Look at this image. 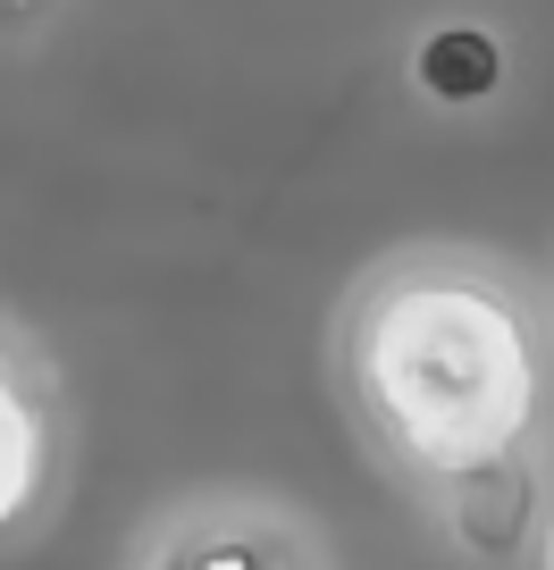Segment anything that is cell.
I'll use <instances>...</instances> for the list:
<instances>
[{
  "label": "cell",
  "instance_id": "obj_1",
  "mask_svg": "<svg viewBox=\"0 0 554 570\" xmlns=\"http://www.w3.org/2000/svg\"><path fill=\"white\" fill-rule=\"evenodd\" d=\"M328 370L420 512L496 462H554V311L487 244H395L344 285Z\"/></svg>",
  "mask_w": 554,
  "mask_h": 570
},
{
  "label": "cell",
  "instance_id": "obj_3",
  "mask_svg": "<svg viewBox=\"0 0 554 570\" xmlns=\"http://www.w3.org/2000/svg\"><path fill=\"white\" fill-rule=\"evenodd\" d=\"M126 570H337L328 529L311 512L252 487H202L135 529Z\"/></svg>",
  "mask_w": 554,
  "mask_h": 570
},
{
  "label": "cell",
  "instance_id": "obj_5",
  "mask_svg": "<svg viewBox=\"0 0 554 570\" xmlns=\"http://www.w3.org/2000/svg\"><path fill=\"white\" fill-rule=\"evenodd\" d=\"M0 18H9V51H26L35 35H51L59 0H0Z\"/></svg>",
  "mask_w": 554,
  "mask_h": 570
},
{
  "label": "cell",
  "instance_id": "obj_6",
  "mask_svg": "<svg viewBox=\"0 0 554 570\" xmlns=\"http://www.w3.org/2000/svg\"><path fill=\"white\" fill-rule=\"evenodd\" d=\"M537 570H554V529H546V553H537Z\"/></svg>",
  "mask_w": 554,
  "mask_h": 570
},
{
  "label": "cell",
  "instance_id": "obj_4",
  "mask_svg": "<svg viewBox=\"0 0 554 570\" xmlns=\"http://www.w3.org/2000/svg\"><path fill=\"white\" fill-rule=\"evenodd\" d=\"M429 529L479 570L537 562V553H546V529H554V462H496V470H479V479H463L429 512Z\"/></svg>",
  "mask_w": 554,
  "mask_h": 570
},
{
  "label": "cell",
  "instance_id": "obj_2",
  "mask_svg": "<svg viewBox=\"0 0 554 570\" xmlns=\"http://www.w3.org/2000/svg\"><path fill=\"white\" fill-rule=\"evenodd\" d=\"M76 479V403L51 336L26 311L0 320V546L26 553L59 520Z\"/></svg>",
  "mask_w": 554,
  "mask_h": 570
}]
</instances>
